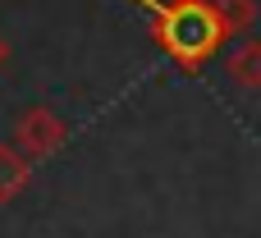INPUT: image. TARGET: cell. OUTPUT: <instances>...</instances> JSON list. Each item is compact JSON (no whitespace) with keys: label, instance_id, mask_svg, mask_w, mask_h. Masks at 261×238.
<instances>
[{"label":"cell","instance_id":"6da1fadb","mask_svg":"<svg viewBox=\"0 0 261 238\" xmlns=\"http://www.w3.org/2000/svg\"><path fill=\"white\" fill-rule=\"evenodd\" d=\"M151 37L161 41V50L184 64V69H202L220 41H225V28L211 9V0H179V5H165L151 14Z\"/></svg>","mask_w":261,"mask_h":238},{"label":"cell","instance_id":"7a4b0ae2","mask_svg":"<svg viewBox=\"0 0 261 238\" xmlns=\"http://www.w3.org/2000/svg\"><path fill=\"white\" fill-rule=\"evenodd\" d=\"M64 138H69V124H64L50 105H32V110H23L18 124H14V147H18L28 161L55 156V151L64 147Z\"/></svg>","mask_w":261,"mask_h":238},{"label":"cell","instance_id":"3957f363","mask_svg":"<svg viewBox=\"0 0 261 238\" xmlns=\"http://www.w3.org/2000/svg\"><path fill=\"white\" fill-rule=\"evenodd\" d=\"M28 183H32V161L14 142H0V202H14Z\"/></svg>","mask_w":261,"mask_h":238},{"label":"cell","instance_id":"277c9868","mask_svg":"<svg viewBox=\"0 0 261 238\" xmlns=\"http://www.w3.org/2000/svg\"><path fill=\"white\" fill-rule=\"evenodd\" d=\"M225 69H229V78H234L239 87L257 92V87H261V41H257V37H248L243 46H234L229 60H225Z\"/></svg>","mask_w":261,"mask_h":238},{"label":"cell","instance_id":"5b68a950","mask_svg":"<svg viewBox=\"0 0 261 238\" xmlns=\"http://www.w3.org/2000/svg\"><path fill=\"white\" fill-rule=\"evenodd\" d=\"M211 9H216L225 37H243L257 23V0H211Z\"/></svg>","mask_w":261,"mask_h":238},{"label":"cell","instance_id":"8992f818","mask_svg":"<svg viewBox=\"0 0 261 238\" xmlns=\"http://www.w3.org/2000/svg\"><path fill=\"white\" fill-rule=\"evenodd\" d=\"M138 5H147V9L156 14V9H165V5H179V0H138Z\"/></svg>","mask_w":261,"mask_h":238},{"label":"cell","instance_id":"52a82bcc","mask_svg":"<svg viewBox=\"0 0 261 238\" xmlns=\"http://www.w3.org/2000/svg\"><path fill=\"white\" fill-rule=\"evenodd\" d=\"M9 64V41H5V32H0V69Z\"/></svg>","mask_w":261,"mask_h":238}]
</instances>
